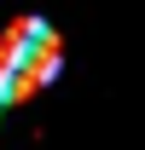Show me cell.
<instances>
[{"label":"cell","instance_id":"cell-1","mask_svg":"<svg viewBox=\"0 0 145 150\" xmlns=\"http://www.w3.org/2000/svg\"><path fill=\"white\" fill-rule=\"evenodd\" d=\"M58 69H64V35H58L52 23H41L35 35H29V46H23V58L12 64V75H6V110L12 104H29L41 87H52Z\"/></svg>","mask_w":145,"mask_h":150},{"label":"cell","instance_id":"cell-2","mask_svg":"<svg viewBox=\"0 0 145 150\" xmlns=\"http://www.w3.org/2000/svg\"><path fill=\"white\" fill-rule=\"evenodd\" d=\"M35 29H41L35 12H23V18H12L6 29H0V115H6V75H12V64L23 58V46H29Z\"/></svg>","mask_w":145,"mask_h":150}]
</instances>
